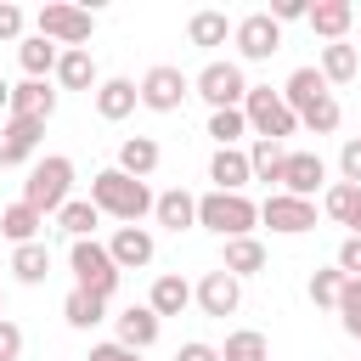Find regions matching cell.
I'll list each match as a JSON object with an SVG mask.
<instances>
[{"mask_svg": "<svg viewBox=\"0 0 361 361\" xmlns=\"http://www.w3.org/2000/svg\"><path fill=\"white\" fill-rule=\"evenodd\" d=\"M56 56H62V45H51L45 34H34V39H23V45H17V62H23V73H28V79L56 73Z\"/></svg>", "mask_w": 361, "mask_h": 361, "instance_id": "cell-25", "label": "cell"}, {"mask_svg": "<svg viewBox=\"0 0 361 361\" xmlns=\"http://www.w3.org/2000/svg\"><path fill=\"white\" fill-rule=\"evenodd\" d=\"M135 102H141V85H130V79H102V85H96V113H102L107 124L130 118Z\"/></svg>", "mask_w": 361, "mask_h": 361, "instance_id": "cell-17", "label": "cell"}, {"mask_svg": "<svg viewBox=\"0 0 361 361\" xmlns=\"http://www.w3.org/2000/svg\"><path fill=\"white\" fill-rule=\"evenodd\" d=\"M39 226H45V214H39L34 203H23V197L0 209V231H6L17 248H23V243H39Z\"/></svg>", "mask_w": 361, "mask_h": 361, "instance_id": "cell-22", "label": "cell"}, {"mask_svg": "<svg viewBox=\"0 0 361 361\" xmlns=\"http://www.w3.org/2000/svg\"><path fill=\"white\" fill-rule=\"evenodd\" d=\"M68 265H73V288H85V293H102V299H113V288H118V265H113L107 243H96V237L73 243V248H68Z\"/></svg>", "mask_w": 361, "mask_h": 361, "instance_id": "cell-5", "label": "cell"}, {"mask_svg": "<svg viewBox=\"0 0 361 361\" xmlns=\"http://www.w3.org/2000/svg\"><path fill=\"white\" fill-rule=\"evenodd\" d=\"M220 361H271V344H265V333H259V327H237V333L226 338Z\"/></svg>", "mask_w": 361, "mask_h": 361, "instance_id": "cell-33", "label": "cell"}, {"mask_svg": "<svg viewBox=\"0 0 361 361\" xmlns=\"http://www.w3.org/2000/svg\"><path fill=\"white\" fill-rule=\"evenodd\" d=\"M209 135H214L220 147H237V141L248 135V113H243V107H220V113H209Z\"/></svg>", "mask_w": 361, "mask_h": 361, "instance_id": "cell-36", "label": "cell"}, {"mask_svg": "<svg viewBox=\"0 0 361 361\" xmlns=\"http://www.w3.org/2000/svg\"><path fill=\"white\" fill-rule=\"evenodd\" d=\"M186 73L180 68H169V62H152L147 73H141V107H152V113H175L180 102H186Z\"/></svg>", "mask_w": 361, "mask_h": 361, "instance_id": "cell-8", "label": "cell"}, {"mask_svg": "<svg viewBox=\"0 0 361 361\" xmlns=\"http://www.w3.org/2000/svg\"><path fill=\"white\" fill-rule=\"evenodd\" d=\"M243 113H248V130H254L259 141H288V135L299 130V113H293V107L282 102V90H271V85L248 90Z\"/></svg>", "mask_w": 361, "mask_h": 361, "instance_id": "cell-4", "label": "cell"}, {"mask_svg": "<svg viewBox=\"0 0 361 361\" xmlns=\"http://www.w3.org/2000/svg\"><path fill=\"white\" fill-rule=\"evenodd\" d=\"M107 254H113L118 271H141V265H152V231L147 226H118L113 243H107Z\"/></svg>", "mask_w": 361, "mask_h": 361, "instance_id": "cell-13", "label": "cell"}, {"mask_svg": "<svg viewBox=\"0 0 361 361\" xmlns=\"http://www.w3.org/2000/svg\"><path fill=\"white\" fill-rule=\"evenodd\" d=\"M17 34H23V11L11 0H0V39H17Z\"/></svg>", "mask_w": 361, "mask_h": 361, "instance_id": "cell-44", "label": "cell"}, {"mask_svg": "<svg viewBox=\"0 0 361 361\" xmlns=\"http://www.w3.org/2000/svg\"><path fill=\"white\" fill-rule=\"evenodd\" d=\"M56 113V90L45 85V79H23V85H11V118H51Z\"/></svg>", "mask_w": 361, "mask_h": 361, "instance_id": "cell-16", "label": "cell"}, {"mask_svg": "<svg viewBox=\"0 0 361 361\" xmlns=\"http://www.w3.org/2000/svg\"><path fill=\"white\" fill-rule=\"evenodd\" d=\"M152 214H158V226H169V231H192V226H197V197L175 186V192H164V197H158V209H152Z\"/></svg>", "mask_w": 361, "mask_h": 361, "instance_id": "cell-24", "label": "cell"}, {"mask_svg": "<svg viewBox=\"0 0 361 361\" xmlns=\"http://www.w3.org/2000/svg\"><path fill=\"white\" fill-rule=\"evenodd\" d=\"M333 265H338V271H344L350 282H361V237H344V243H338V259H333Z\"/></svg>", "mask_w": 361, "mask_h": 361, "instance_id": "cell-40", "label": "cell"}, {"mask_svg": "<svg viewBox=\"0 0 361 361\" xmlns=\"http://www.w3.org/2000/svg\"><path fill=\"white\" fill-rule=\"evenodd\" d=\"M322 209H327L338 226H350V220H355V209H361V186H350V180H333V186L322 192Z\"/></svg>", "mask_w": 361, "mask_h": 361, "instance_id": "cell-35", "label": "cell"}, {"mask_svg": "<svg viewBox=\"0 0 361 361\" xmlns=\"http://www.w3.org/2000/svg\"><path fill=\"white\" fill-rule=\"evenodd\" d=\"M259 220H265L271 231H282V237H299V231H310V226H316V203L288 197V192H271V197L259 203Z\"/></svg>", "mask_w": 361, "mask_h": 361, "instance_id": "cell-10", "label": "cell"}, {"mask_svg": "<svg viewBox=\"0 0 361 361\" xmlns=\"http://www.w3.org/2000/svg\"><path fill=\"white\" fill-rule=\"evenodd\" d=\"M237 23H226V11H192V23H186V39L192 45H226V34H231Z\"/></svg>", "mask_w": 361, "mask_h": 361, "instance_id": "cell-30", "label": "cell"}, {"mask_svg": "<svg viewBox=\"0 0 361 361\" xmlns=\"http://www.w3.org/2000/svg\"><path fill=\"white\" fill-rule=\"evenodd\" d=\"M152 310H158V322L164 316H180L186 305H192V288H186V276H158L152 282V299H147Z\"/></svg>", "mask_w": 361, "mask_h": 361, "instance_id": "cell-29", "label": "cell"}, {"mask_svg": "<svg viewBox=\"0 0 361 361\" xmlns=\"http://www.w3.org/2000/svg\"><path fill=\"white\" fill-rule=\"evenodd\" d=\"M350 237H361V209H355V220H350Z\"/></svg>", "mask_w": 361, "mask_h": 361, "instance_id": "cell-48", "label": "cell"}, {"mask_svg": "<svg viewBox=\"0 0 361 361\" xmlns=\"http://www.w3.org/2000/svg\"><path fill=\"white\" fill-rule=\"evenodd\" d=\"M271 17L276 23H293V17H310V6L305 0H271Z\"/></svg>", "mask_w": 361, "mask_h": 361, "instance_id": "cell-45", "label": "cell"}, {"mask_svg": "<svg viewBox=\"0 0 361 361\" xmlns=\"http://www.w3.org/2000/svg\"><path fill=\"white\" fill-rule=\"evenodd\" d=\"M17 355H23V327L0 316V361H17Z\"/></svg>", "mask_w": 361, "mask_h": 361, "instance_id": "cell-42", "label": "cell"}, {"mask_svg": "<svg viewBox=\"0 0 361 361\" xmlns=\"http://www.w3.org/2000/svg\"><path fill=\"white\" fill-rule=\"evenodd\" d=\"M231 39H237V51H243L248 62H265V56L282 51V23H276L271 11H254V17H243V23L231 28Z\"/></svg>", "mask_w": 361, "mask_h": 361, "instance_id": "cell-9", "label": "cell"}, {"mask_svg": "<svg viewBox=\"0 0 361 361\" xmlns=\"http://www.w3.org/2000/svg\"><path fill=\"white\" fill-rule=\"evenodd\" d=\"M282 164H288L282 141H259V135H254V147H248V169H254V180H282Z\"/></svg>", "mask_w": 361, "mask_h": 361, "instance_id": "cell-34", "label": "cell"}, {"mask_svg": "<svg viewBox=\"0 0 361 361\" xmlns=\"http://www.w3.org/2000/svg\"><path fill=\"white\" fill-rule=\"evenodd\" d=\"M62 316H68V327H96V322H107V299H102V293L73 288V293H68V305H62Z\"/></svg>", "mask_w": 361, "mask_h": 361, "instance_id": "cell-32", "label": "cell"}, {"mask_svg": "<svg viewBox=\"0 0 361 361\" xmlns=\"http://www.w3.org/2000/svg\"><path fill=\"white\" fill-rule=\"evenodd\" d=\"M11 271H17V282L39 288V282L51 276V248H45V243H23V248L11 254Z\"/></svg>", "mask_w": 361, "mask_h": 361, "instance_id": "cell-28", "label": "cell"}, {"mask_svg": "<svg viewBox=\"0 0 361 361\" xmlns=\"http://www.w3.org/2000/svg\"><path fill=\"white\" fill-rule=\"evenodd\" d=\"M209 180H214V192H243V186L254 180L248 152H243V147H214V158H209Z\"/></svg>", "mask_w": 361, "mask_h": 361, "instance_id": "cell-15", "label": "cell"}, {"mask_svg": "<svg viewBox=\"0 0 361 361\" xmlns=\"http://www.w3.org/2000/svg\"><path fill=\"white\" fill-rule=\"evenodd\" d=\"M96 220H102V209H96L90 197H68V203H62V214H56V226H62L73 243H85V237L96 231Z\"/></svg>", "mask_w": 361, "mask_h": 361, "instance_id": "cell-27", "label": "cell"}, {"mask_svg": "<svg viewBox=\"0 0 361 361\" xmlns=\"http://www.w3.org/2000/svg\"><path fill=\"white\" fill-rule=\"evenodd\" d=\"M355 68H361V56H355V45H322V79L327 85H350L355 79Z\"/></svg>", "mask_w": 361, "mask_h": 361, "instance_id": "cell-31", "label": "cell"}, {"mask_svg": "<svg viewBox=\"0 0 361 361\" xmlns=\"http://www.w3.org/2000/svg\"><path fill=\"white\" fill-rule=\"evenodd\" d=\"M34 23H39V34H45L51 45H62V51H85V39H90V28H96V17H90L85 6H68V0H45Z\"/></svg>", "mask_w": 361, "mask_h": 361, "instance_id": "cell-6", "label": "cell"}, {"mask_svg": "<svg viewBox=\"0 0 361 361\" xmlns=\"http://www.w3.org/2000/svg\"><path fill=\"white\" fill-rule=\"evenodd\" d=\"M338 118H344V113H338V96H322L316 107H305V113H299V124H310L316 135H333V130H338Z\"/></svg>", "mask_w": 361, "mask_h": 361, "instance_id": "cell-38", "label": "cell"}, {"mask_svg": "<svg viewBox=\"0 0 361 361\" xmlns=\"http://www.w3.org/2000/svg\"><path fill=\"white\" fill-rule=\"evenodd\" d=\"M327 180V164L316 158V152H288V164H282V192L288 197H305L310 203V192Z\"/></svg>", "mask_w": 361, "mask_h": 361, "instance_id": "cell-12", "label": "cell"}, {"mask_svg": "<svg viewBox=\"0 0 361 361\" xmlns=\"http://www.w3.org/2000/svg\"><path fill=\"white\" fill-rule=\"evenodd\" d=\"M90 203H96L102 214L124 220V226H135L147 209H158V197L147 192V180H135V175H124V169H102V175L90 180Z\"/></svg>", "mask_w": 361, "mask_h": 361, "instance_id": "cell-1", "label": "cell"}, {"mask_svg": "<svg viewBox=\"0 0 361 361\" xmlns=\"http://www.w3.org/2000/svg\"><path fill=\"white\" fill-rule=\"evenodd\" d=\"M113 322H118V344H130V350H147V344L158 338V310H152V305H130V310H118Z\"/></svg>", "mask_w": 361, "mask_h": 361, "instance_id": "cell-20", "label": "cell"}, {"mask_svg": "<svg viewBox=\"0 0 361 361\" xmlns=\"http://www.w3.org/2000/svg\"><path fill=\"white\" fill-rule=\"evenodd\" d=\"M56 85L96 96V85H102V79H96V56H90V51H62V56H56Z\"/></svg>", "mask_w": 361, "mask_h": 361, "instance_id": "cell-21", "label": "cell"}, {"mask_svg": "<svg viewBox=\"0 0 361 361\" xmlns=\"http://www.w3.org/2000/svg\"><path fill=\"white\" fill-rule=\"evenodd\" d=\"M175 361H220V350L214 344H203V338H192V344H180V355Z\"/></svg>", "mask_w": 361, "mask_h": 361, "instance_id": "cell-46", "label": "cell"}, {"mask_svg": "<svg viewBox=\"0 0 361 361\" xmlns=\"http://www.w3.org/2000/svg\"><path fill=\"white\" fill-rule=\"evenodd\" d=\"M118 169L135 175V180H147V175L158 169V141H152V135H130V141L118 147Z\"/></svg>", "mask_w": 361, "mask_h": 361, "instance_id": "cell-26", "label": "cell"}, {"mask_svg": "<svg viewBox=\"0 0 361 361\" xmlns=\"http://www.w3.org/2000/svg\"><path fill=\"white\" fill-rule=\"evenodd\" d=\"M39 135H45L39 118H6V124H0V169L23 164V158L39 147Z\"/></svg>", "mask_w": 361, "mask_h": 361, "instance_id": "cell-14", "label": "cell"}, {"mask_svg": "<svg viewBox=\"0 0 361 361\" xmlns=\"http://www.w3.org/2000/svg\"><path fill=\"white\" fill-rule=\"evenodd\" d=\"M338 316H344V333H355V338H361V282H344Z\"/></svg>", "mask_w": 361, "mask_h": 361, "instance_id": "cell-39", "label": "cell"}, {"mask_svg": "<svg viewBox=\"0 0 361 361\" xmlns=\"http://www.w3.org/2000/svg\"><path fill=\"white\" fill-rule=\"evenodd\" d=\"M265 265V243L259 237H226V248H220V271H231L237 282L243 276H254Z\"/></svg>", "mask_w": 361, "mask_h": 361, "instance_id": "cell-19", "label": "cell"}, {"mask_svg": "<svg viewBox=\"0 0 361 361\" xmlns=\"http://www.w3.org/2000/svg\"><path fill=\"white\" fill-rule=\"evenodd\" d=\"M248 90H254V85L243 79V68H237V62H209V68L197 73V96H203L214 113H220V107H243V102H248Z\"/></svg>", "mask_w": 361, "mask_h": 361, "instance_id": "cell-7", "label": "cell"}, {"mask_svg": "<svg viewBox=\"0 0 361 361\" xmlns=\"http://www.w3.org/2000/svg\"><path fill=\"white\" fill-rule=\"evenodd\" d=\"M350 17H355V6H350V0H316L305 23H310L316 34H327V39L338 45V39H344V28H350Z\"/></svg>", "mask_w": 361, "mask_h": 361, "instance_id": "cell-23", "label": "cell"}, {"mask_svg": "<svg viewBox=\"0 0 361 361\" xmlns=\"http://www.w3.org/2000/svg\"><path fill=\"white\" fill-rule=\"evenodd\" d=\"M338 169H344L350 186H361V135H350V141L338 147Z\"/></svg>", "mask_w": 361, "mask_h": 361, "instance_id": "cell-41", "label": "cell"}, {"mask_svg": "<svg viewBox=\"0 0 361 361\" xmlns=\"http://www.w3.org/2000/svg\"><path fill=\"white\" fill-rule=\"evenodd\" d=\"M0 107L11 113V85H6V79H0Z\"/></svg>", "mask_w": 361, "mask_h": 361, "instance_id": "cell-47", "label": "cell"}, {"mask_svg": "<svg viewBox=\"0 0 361 361\" xmlns=\"http://www.w3.org/2000/svg\"><path fill=\"white\" fill-rule=\"evenodd\" d=\"M68 192H73V158H68V152L39 158V164L28 169V180H23V203H34L39 214H62Z\"/></svg>", "mask_w": 361, "mask_h": 361, "instance_id": "cell-2", "label": "cell"}, {"mask_svg": "<svg viewBox=\"0 0 361 361\" xmlns=\"http://www.w3.org/2000/svg\"><path fill=\"white\" fill-rule=\"evenodd\" d=\"M344 282H350V276H344L338 265H333V271H316V276H310V305H333V310H338Z\"/></svg>", "mask_w": 361, "mask_h": 361, "instance_id": "cell-37", "label": "cell"}, {"mask_svg": "<svg viewBox=\"0 0 361 361\" xmlns=\"http://www.w3.org/2000/svg\"><path fill=\"white\" fill-rule=\"evenodd\" d=\"M254 220H259V203H248L243 192H209V197H197V226H209L220 237H254Z\"/></svg>", "mask_w": 361, "mask_h": 361, "instance_id": "cell-3", "label": "cell"}, {"mask_svg": "<svg viewBox=\"0 0 361 361\" xmlns=\"http://www.w3.org/2000/svg\"><path fill=\"white\" fill-rule=\"evenodd\" d=\"M197 305H203V316H237L243 282H237L231 271H209V276L197 282Z\"/></svg>", "mask_w": 361, "mask_h": 361, "instance_id": "cell-11", "label": "cell"}, {"mask_svg": "<svg viewBox=\"0 0 361 361\" xmlns=\"http://www.w3.org/2000/svg\"><path fill=\"white\" fill-rule=\"evenodd\" d=\"M85 361H141V350H130V344H118V338H107V344H96Z\"/></svg>", "mask_w": 361, "mask_h": 361, "instance_id": "cell-43", "label": "cell"}, {"mask_svg": "<svg viewBox=\"0 0 361 361\" xmlns=\"http://www.w3.org/2000/svg\"><path fill=\"white\" fill-rule=\"evenodd\" d=\"M322 96H333V90H327V79H322V68H293V73H288V85H282V102H288L293 113L316 107Z\"/></svg>", "mask_w": 361, "mask_h": 361, "instance_id": "cell-18", "label": "cell"}]
</instances>
